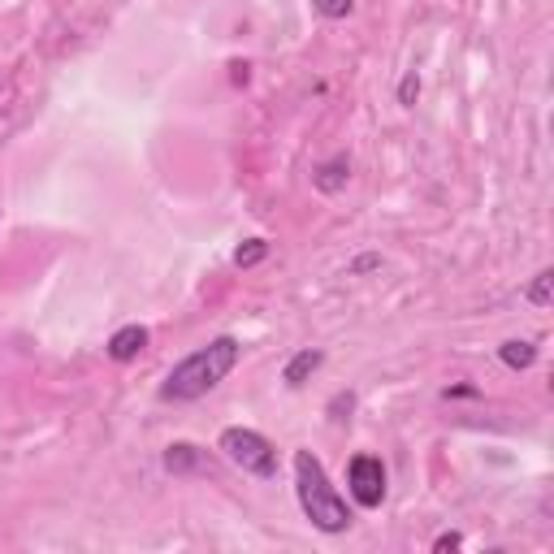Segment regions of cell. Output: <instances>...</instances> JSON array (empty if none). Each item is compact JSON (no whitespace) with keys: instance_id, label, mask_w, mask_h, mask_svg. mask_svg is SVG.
Wrapping results in <instances>:
<instances>
[{"instance_id":"obj_4","label":"cell","mask_w":554,"mask_h":554,"mask_svg":"<svg viewBox=\"0 0 554 554\" xmlns=\"http://www.w3.org/2000/svg\"><path fill=\"white\" fill-rule=\"evenodd\" d=\"M347 485H351L355 507H364V511L381 507L386 503V464L377 455H355L347 468Z\"/></svg>"},{"instance_id":"obj_8","label":"cell","mask_w":554,"mask_h":554,"mask_svg":"<svg viewBox=\"0 0 554 554\" xmlns=\"http://www.w3.org/2000/svg\"><path fill=\"white\" fill-rule=\"evenodd\" d=\"M347 182H351V161H347V156H334V161L316 165V174H312V187L321 191V195L347 191Z\"/></svg>"},{"instance_id":"obj_6","label":"cell","mask_w":554,"mask_h":554,"mask_svg":"<svg viewBox=\"0 0 554 554\" xmlns=\"http://www.w3.org/2000/svg\"><path fill=\"white\" fill-rule=\"evenodd\" d=\"M143 347H148V329H143V325H122V329H117V334L109 338V360L130 364V360H139Z\"/></svg>"},{"instance_id":"obj_13","label":"cell","mask_w":554,"mask_h":554,"mask_svg":"<svg viewBox=\"0 0 554 554\" xmlns=\"http://www.w3.org/2000/svg\"><path fill=\"white\" fill-rule=\"evenodd\" d=\"M416 100H420V74L412 70V74H403V83H399V104H407V109H412Z\"/></svg>"},{"instance_id":"obj_15","label":"cell","mask_w":554,"mask_h":554,"mask_svg":"<svg viewBox=\"0 0 554 554\" xmlns=\"http://www.w3.org/2000/svg\"><path fill=\"white\" fill-rule=\"evenodd\" d=\"M464 546V533H438L433 537V554H446V550H459Z\"/></svg>"},{"instance_id":"obj_2","label":"cell","mask_w":554,"mask_h":554,"mask_svg":"<svg viewBox=\"0 0 554 554\" xmlns=\"http://www.w3.org/2000/svg\"><path fill=\"white\" fill-rule=\"evenodd\" d=\"M295 494H299V507L303 516L312 520V529L321 533H347L351 529V507L334 485H329L321 459L312 451H295Z\"/></svg>"},{"instance_id":"obj_7","label":"cell","mask_w":554,"mask_h":554,"mask_svg":"<svg viewBox=\"0 0 554 554\" xmlns=\"http://www.w3.org/2000/svg\"><path fill=\"white\" fill-rule=\"evenodd\" d=\"M321 364H325V351H321V347H303V351H295V355H290V360H286V368H282V381H286L290 390H299L303 381H308V377H312Z\"/></svg>"},{"instance_id":"obj_1","label":"cell","mask_w":554,"mask_h":554,"mask_svg":"<svg viewBox=\"0 0 554 554\" xmlns=\"http://www.w3.org/2000/svg\"><path fill=\"white\" fill-rule=\"evenodd\" d=\"M239 338L234 334H221L213 338L208 347L191 351L187 360H178L174 368H169L165 386H161V403H195L204 399L208 390H217L221 381L230 377V368L239 364Z\"/></svg>"},{"instance_id":"obj_10","label":"cell","mask_w":554,"mask_h":554,"mask_svg":"<svg viewBox=\"0 0 554 554\" xmlns=\"http://www.w3.org/2000/svg\"><path fill=\"white\" fill-rule=\"evenodd\" d=\"M524 299L533 303V308H550V299H554V269H542L533 277V286L524 290Z\"/></svg>"},{"instance_id":"obj_16","label":"cell","mask_w":554,"mask_h":554,"mask_svg":"<svg viewBox=\"0 0 554 554\" xmlns=\"http://www.w3.org/2000/svg\"><path fill=\"white\" fill-rule=\"evenodd\" d=\"M373 269H381V256H360L351 265V273H373Z\"/></svg>"},{"instance_id":"obj_5","label":"cell","mask_w":554,"mask_h":554,"mask_svg":"<svg viewBox=\"0 0 554 554\" xmlns=\"http://www.w3.org/2000/svg\"><path fill=\"white\" fill-rule=\"evenodd\" d=\"M161 464L169 477H204V472H213V455L200 451L195 442H174V446H165Z\"/></svg>"},{"instance_id":"obj_17","label":"cell","mask_w":554,"mask_h":554,"mask_svg":"<svg viewBox=\"0 0 554 554\" xmlns=\"http://www.w3.org/2000/svg\"><path fill=\"white\" fill-rule=\"evenodd\" d=\"M0 91H5V87H0Z\"/></svg>"},{"instance_id":"obj_3","label":"cell","mask_w":554,"mask_h":554,"mask_svg":"<svg viewBox=\"0 0 554 554\" xmlns=\"http://www.w3.org/2000/svg\"><path fill=\"white\" fill-rule=\"evenodd\" d=\"M217 451L230 459L234 468H243L247 477H256V481H273L277 477V451H273V442L265 438V433H256V429H226L221 433V442H217Z\"/></svg>"},{"instance_id":"obj_14","label":"cell","mask_w":554,"mask_h":554,"mask_svg":"<svg viewBox=\"0 0 554 554\" xmlns=\"http://www.w3.org/2000/svg\"><path fill=\"white\" fill-rule=\"evenodd\" d=\"M351 412H355V394H351V390H338L334 403H329V416H334V420H347Z\"/></svg>"},{"instance_id":"obj_9","label":"cell","mask_w":554,"mask_h":554,"mask_svg":"<svg viewBox=\"0 0 554 554\" xmlns=\"http://www.w3.org/2000/svg\"><path fill=\"white\" fill-rule=\"evenodd\" d=\"M498 360H503L507 368H516V373H524V368L537 364V342H524V338H511L498 347Z\"/></svg>"},{"instance_id":"obj_11","label":"cell","mask_w":554,"mask_h":554,"mask_svg":"<svg viewBox=\"0 0 554 554\" xmlns=\"http://www.w3.org/2000/svg\"><path fill=\"white\" fill-rule=\"evenodd\" d=\"M265 256H269V243H265V239H247L243 247H234V265H239V269L260 265Z\"/></svg>"},{"instance_id":"obj_12","label":"cell","mask_w":554,"mask_h":554,"mask_svg":"<svg viewBox=\"0 0 554 554\" xmlns=\"http://www.w3.org/2000/svg\"><path fill=\"white\" fill-rule=\"evenodd\" d=\"M312 9L321 13V18H329V22H338V18H351L355 0H312Z\"/></svg>"}]
</instances>
